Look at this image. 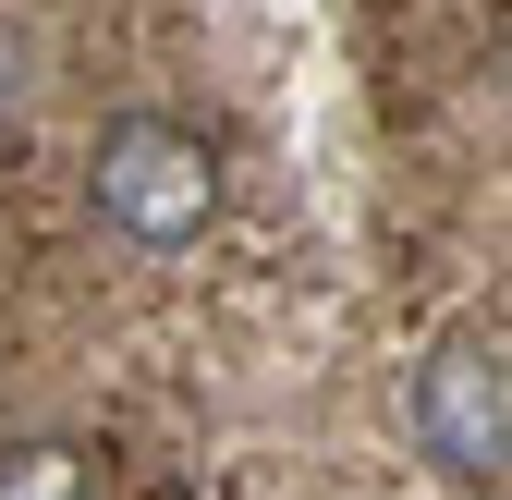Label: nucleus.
I'll use <instances>...</instances> for the list:
<instances>
[{
	"label": "nucleus",
	"mask_w": 512,
	"mask_h": 500,
	"mask_svg": "<svg viewBox=\"0 0 512 500\" xmlns=\"http://www.w3.org/2000/svg\"><path fill=\"white\" fill-rule=\"evenodd\" d=\"M86 208L135 257H183L220 220V147L196 122H171V110H110L98 147H86Z\"/></svg>",
	"instance_id": "1"
},
{
	"label": "nucleus",
	"mask_w": 512,
	"mask_h": 500,
	"mask_svg": "<svg viewBox=\"0 0 512 500\" xmlns=\"http://www.w3.org/2000/svg\"><path fill=\"white\" fill-rule=\"evenodd\" d=\"M415 452L452 488H500V464H512V342L488 318L427 342V366H415Z\"/></svg>",
	"instance_id": "2"
},
{
	"label": "nucleus",
	"mask_w": 512,
	"mask_h": 500,
	"mask_svg": "<svg viewBox=\"0 0 512 500\" xmlns=\"http://www.w3.org/2000/svg\"><path fill=\"white\" fill-rule=\"evenodd\" d=\"M0 500H110V476H98V452L86 440H13L0 452Z\"/></svg>",
	"instance_id": "3"
}]
</instances>
